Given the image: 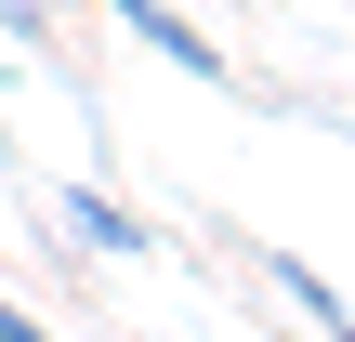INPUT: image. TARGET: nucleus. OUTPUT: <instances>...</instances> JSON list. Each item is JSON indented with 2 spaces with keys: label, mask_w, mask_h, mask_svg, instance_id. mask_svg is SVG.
Returning <instances> with one entry per match:
<instances>
[{
  "label": "nucleus",
  "mask_w": 355,
  "mask_h": 342,
  "mask_svg": "<svg viewBox=\"0 0 355 342\" xmlns=\"http://www.w3.org/2000/svg\"><path fill=\"white\" fill-rule=\"evenodd\" d=\"M105 13H119V26H132V40H145V53H158L171 79H211V92H237V66H224V40H211V26H198L184 0H105Z\"/></svg>",
  "instance_id": "nucleus-1"
},
{
  "label": "nucleus",
  "mask_w": 355,
  "mask_h": 342,
  "mask_svg": "<svg viewBox=\"0 0 355 342\" xmlns=\"http://www.w3.org/2000/svg\"><path fill=\"white\" fill-rule=\"evenodd\" d=\"M53 211H66L92 250H158V224H145V211H119L105 185H53Z\"/></svg>",
  "instance_id": "nucleus-2"
},
{
  "label": "nucleus",
  "mask_w": 355,
  "mask_h": 342,
  "mask_svg": "<svg viewBox=\"0 0 355 342\" xmlns=\"http://www.w3.org/2000/svg\"><path fill=\"white\" fill-rule=\"evenodd\" d=\"M263 277H277V290H290V303H303V316H316V330H329V342H355V303H343V290H329V277H316V264H290V250H277Z\"/></svg>",
  "instance_id": "nucleus-3"
},
{
  "label": "nucleus",
  "mask_w": 355,
  "mask_h": 342,
  "mask_svg": "<svg viewBox=\"0 0 355 342\" xmlns=\"http://www.w3.org/2000/svg\"><path fill=\"white\" fill-rule=\"evenodd\" d=\"M0 40H26V53H40V40H53V13H40V0H0Z\"/></svg>",
  "instance_id": "nucleus-4"
},
{
  "label": "nucleus",
  "mask_w": 355,
  "mask_h": 342,
  "mask_svg": "<svg viewBox=\"0 0 355 342\" xmlns=\"http://www.w3.org/2000/svg\"><path fill=\"white\" fill-rule=\"evenodd\" d=\"M0 342H53V330H40V316H26V303L0 290Z\"/></svg>",
  "instance_id": "nucleus-5"
},
{
  "label": "nucleus",
  "mask_w": 355,
  "mask_h": 342,
  "mask_svg": "<svg viewBox=\"0 0 355 342\" xmlns=\"http://www.w3.org/2000/svg\"><path fill=\"white\" fill-rule=\"evenodd\" d=\"M40 13H66V0H40Z\"/></svg>",
  "instance_id": "nucleus-6"
}]
</instances>
